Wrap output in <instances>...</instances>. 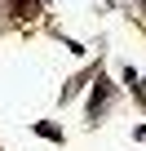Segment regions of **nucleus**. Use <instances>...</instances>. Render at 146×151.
<instances>
[]
</instances>
